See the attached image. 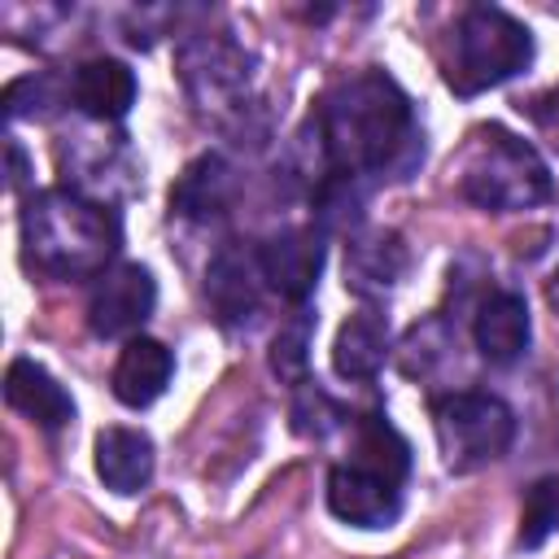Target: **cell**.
<instances>
[{
	"label": "cell",
	"mask_w": 559,
	"mask_h": 559,
	"mask_svg": "<svg viewBox=\"0 0 559 559\" xmlns=\"http://www.w3.org/2000/svg\"><path fill=\"white\" fill-rule=\"evenodd\" d=\"M306 131L314 135L310 197L323 214L354 205L371 179L406 170L419 153L411 96L384 70H358L336 79L310 109Z\"/></svg>",
	"instance_id": "6da1fadb"
},
{
	"label": "cell",
	"mask_w": 559,
	"mask_h": 559,
	"mask_svg": "<svg viewBox=\"0 0 559 559\" xmlns=\"http://www.w3.org/2000/svg\"><path fill=\"white\" fill-rule=\"evenodd\" d=\"M118 245V210L74 188H44L22 205V253L35 271L52 280H100Z\"/></svg>",
	"instance_id": "7a4b0ae2"
},
{
	"label": "cell",
	"mask_w": 559,
	"mask_h": 559,
	"mask_svg": "<svg viewBox=\"0 0 559 559\" xmlns=\"http://www.w3.org/2000/svg\"><path fill=\"white\" fill-rule=\"evenodd\" d=\"M550 188H555L550 170L528 140L511 135L498 122L472 131L463 162H459V192L472 205L489 214H515V210L542 205Z\"/></svg>",
	"instance_id": "3957f363"
},
{
	"label": "cell",
	"mask_w": 559,
	"mask_h": 559,
	"mask_svg": "<svg viewBox=\"0 0 559 559\" xmlns=\"http://www.w3.org/2000/svg\"><path fill=\"white\" fill-rule=\"evenodd\" d=\"M533 61V31L493 4H472L454 26V52L445 61V83L459 96L489 92L515 79Z\"/></svg>",
	"instance_id": "277c9868"
},
{
	"label": "cell",
	"mask_w": 559,
	"mask_h": 559,
	"mask_svg": "<svg viewBox=\"0 0 559 559\" xmlns=\"http://www.w3.org/2000/svg\"><path fill=\"white\" fill-rule=\"evenodd\" d=\"M432 432L450 472H476L507 454V445L515 441V411L502 397L476 389L441 393L432 397Z\"/></svg>",
	"instance_id": "5b68a950"
},
{
	"label": "cell",
	"mask_w": 559,
	"mask_h": 559,
	"mask_svg": "<svg viewBox=\"0 0 559 559\" xmlns=\"http://www.w3.org/2000/svg\"><path fill=\"white\" fill-rule=\"evenodd\" d=\"M179 79L197 109L227 118L249 96V52L227 35H192L179 48Z\"/></svg>",
	"instance_id": "8992f818"
},
{
	"label": "cell",
	"mask_w": 559,
	"mask_h": 559,
	"mask_svg": "<svg viewBox=\"0 0 559 559\" xmlns=\"http://www.w3.org/2000/svg\"><path fill=\"white\" fill-rule=\"evenodd\" d=\"M153 306H157V280H153V271L140 266V262H118L92 288L87 328L96 336H105V341L135 336L144 328V319L153 314Z\"/></svg>",
	"instance_id": "52a82bcc"
},
{
	"label": "cell",
	"mask_w": 559,
	"mask_h": 559,
	"mask_svg": "<svg viewBox=\"0 0 559 559\" xmlns=\"http://www.w3.org/2000/svg\"><path fill=\"white\" fill-rule=\"evenodd\" d=\"M262 288H266V275H262L258 245L231 240L205 266V301L223 328H245L262 306Z\"/></svg>",
	"instance_id": "ba28073f"
},
{
	"label": "cell",
	"mask_w": 559,
	"mask_h": 559,
	"mask_svg": "<svg viewBox=\"0 0 559 559\" xmlns=\"http://www.w3.org/2000/svg\"><path fill=\"white\" fill-rule=\"evenodd\" d=\"M258 258H262L266 288L301 306L314 293L319 271H323V236L314 227H284L258 245Z\"/></svg>",
	"instance_id": "9c48e42d"
},
{
	"label": "cell",
	"mask_w": 559,
	"mask_h": 559,
	"mask_svg": "<svg viewBox=\"0 0 559 559\" xmlns=\"http://www.w3.org/2000/svg\"><path fill=\"white\" fill-rule=\"evenodd\" d=\"M328 511L354 528H389L402 515V489L367 467L341 463L328 472Z\"/></svg>",
	"instance_id": "30bf717a"
},
{
	"label": "cell",
	"mask_w": 559,
	"mask_h": 559,
	"mask_svg": "<svg viewBox=\"0 0 559 559\" xmlns=\"http://www.w3.org/2000/svg\"><path fill=\"white\" fill-rule=\"evenodd\" d=\"M528 336H533V323H528V306L520 293L498 288L480 301L476 323H472V341H476L485 362H498V367L515 362L528 349Z\"/></svg>",
	"instance_id": "8fae6325"
},
{
	"label": "cell",
	"mask_w": 559,
	"mask_h": 559,
	"mask_svg": "<svg viewBox=\"0 0 559 559\" xmlns=\"http://www.w3.org/2000/svg\"><path fill=\"white\" fill-rule=\"evenodd\" d=\"M135 92H140V83H135L131 66L118 61V57H92V61H83V66L74 70V79H70V100H74L87 118H96V122H118V118H127V109L135 105Z\"/></svg>",
	"instance_id": "7c38bea8"
},
{
	"label": "cell",
	"mask_w": 559,
	"mask_h": 559,
	"mask_svg": "<svg viewBox=\"0 0 559 559\" xmlns=\"http://www.w3.org/2000/svg\"><path fill=\"white\" fill-rule=\"evenodd\" d=\"M175 376V354L153 336H131L114 362V397L131 411L153 406Z\"/></svg>",
	"instance_id": "4fadbf2b"
},
{
	"label": "cell",
	"mask_w": 559,
	"mask_h": 559,
	"mask_svg": "<svg viewBox=\"0 0 559 559\" xmlns=\"http://www.w3.org/2000/svg\"><path fill=\"white\" fill-rule=\"evenodd\" d=\"M236 175L223 153H201L183 166V175L170 183V210L192 223H210L231 205Z\"/></svg>",
	"instance_id": "5bb4252c"
},
{
	"label": "cell",
	"mask_w": 559,
	"mask_h": 559,
	"mask_svg": "<svg viewBox=\"0 0 559 559\" xmlns=\"http://www.w3.org/2000/svg\"><path fill=\"white\" fill-rule=\"evenodd\" d=\"M406 275V245L397 231H354L345 245V288L380 297Z\"/></svg>",
	"instance_id": "9a60e30c"
},
{
	"label": "cell",
	"mask_w": 559,
	"mask_h": 559,
	"mask_svg": "<svg viewBox=\"0 0 559 559\" xmlns=\"http://www.w3.org/2000/svg\"><path fill=\"white\" fill-rule=\"evenodd\" d=\"M4 397L13 411H22L31 424L57 432L74 419V397L57 384V376H48L35 358H13L4 371Z\"/></svg>",
	"instance_id": "2e32d148"
},
{
	"label": "cell",
	"mask_w": 559,
	"mask_h": 559,
	"mask_svg": "<svg viewBox=\"0 0 559 559\" xmlns=\"http://www.w3.org/2000/svg\"><path fill=\"white\" fill-rule=\"evenodd\" d=\"M157 450L140 428H100L96 432V476L114 493H140L153 480Z\"/></svg>",
	"instance_id": "e0dca14e"
},
{
	"label": "cell",
	"mask_w": 559,
	"mask_h": 559,
	"mask_svg": "<svg viewBox=\"0 0 559 559\" xmlns=\"http://www.w3.org/2000/svg\"><path fill=\"white\" fill-rule=\"evenodd\" d=\"M389 358V323L376 310H358L336 328L332 367L341 380H371Z\"/></svg>",
	"instance_id": "ac0fdd59"
},
{
	"label": "cell",
	"mask_w": 559,
	"mask_h": 559,
	"mask_svg": "<svg viewBox=\"0 0 559 559\" xmlns=\"http://www.w3.org/2000/svg\"><path fill=\"white\" fill-rule=\"evenodd\" d=\"M354 467H367V472L402 485V476L411 472V445L384 415H362L354 428Z\"/></svg>",
	"instance_id": "d6986e66"
},
{
	"label": "cell",
	"mask_w": 559,
	"mask_h": 559,
	"mask_svg": "<svg viewBox=\"0 0 559 559\" xmlns=\"http://www.w3.org/2000/svg\"><path fill=\"white\" fill-rule=\"evenodd\" d=\"M310 310H297L288 323H280L275 341H271V371L284 384H306V367H310Z\"/></svg>",
	"instance_id": "ffe728a7"
},
{
	"label": "cell",
	"mask_w": 559,
	"mask_h": 559,
	"mask_svg": "<svg viewBox=\"0 0 559 559\" xmlns=\"http://www.w3.org/2000/svg\"><path fill=\"white\" fill-rule=\"evenodd\" d=\"M550 533H559V476H542L524 489L520 507V546L537 550Z\"/></svg>",
	"instance_id": "44dd1931"
},
{
	"label": "cell",
	"mask_w": 559,
	"mask_h": 559,
	"mask_svg": "<svg viewBox=\"0 0 559 559\" xmlns=\"http://www.w3.org/2000/svg\"><path fill=\"white\" fill-rule=\"evenodd\" d=\"M349 415H345V406L341 402H332L319 384H297V402H293V428L301 432V437H328L332 428H341Z\"/></svg>",
	"instance_id": "7402d4cb"
},
{
	"label": "cell",
	"mask_w": 559,
	"mask_h": 559,
	"mask_svg": "<svg viewBox=\"0 0 559 559\" xmlns=\"http://www.w3.org/2000/svg\"><path fill=\"white\" fill-rule=\"evenodd\" d=\"M524 109H528V118L537 122V131L550 140V148H559V83H555L550 92L533 96Z\"/></svg>",
	"instance_id": "603a6c76"
},
{
	"label": "cell",
	"mask_w": 559,
	"mask_h": 559,
	"mask_svg": "<svg viewBox=\"0 0 559 559\" xmlns=\"http://www.w3.org/2000/svg\"><path fill=\"white\" fill-rule=\"evenodd\" d=\"M22 170H26V166H22V148H17V144H9V188H17V183H22Z\"/></svg>",
	"instance_id": "cb8c5ba5"
}]
</instances>
